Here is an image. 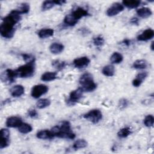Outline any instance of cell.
I'll return each instance as SVG.
<instances>
[{"label":"cell","instance_id":"cell-1","mask_svg":"<svg viewBox=\"0 0 154 154\" xmlns=\"http://www.w3.org/2000/svg\"><path fill=\"white\" fill-rule=\"evenodd\" d=\"M21 14L17 10H14L3 19L0 26V32L2 37L10 38L13 36L15 32L14 26L20 20Z\"/></svg>","mask_w":154,"mask_h":154},{"label":"cell","instance_id":"cell-2","mask_svg":"<svg viewBox=\"0 0 154 154\" xmlns=\"http://www.w3.org/2000/svg\"><path fill=\"white\" fill-rule=\"evenodd\" d=\"M51 131L54 137L67 139H73L75 138V134L72 132L70 124L67 121L63 122L60 126H54Z\"/></svg>","mask_w":154,"mask_h":154},{"label":"cell","instance_id":"cell-3","mask_svg":"<svg viewBox=\"0 0 154 154\" xmlns=\"http://www.w3.org/2000/svg\"><path fill=\"white\" fill-rule=\"evenodd\" d=\"M80 88L84 92H90L94 90L97 87L93 80V76L90 73H84L79 80Z\"/></svg>","mask_w":154,"mask_h":154},{"label":"cell","instance_id":"cell-4","mask_svg":"<svg viewBox=\"0 0 154 154\" xmlns=\"http://www.w3.org/2000/svg\"><path fill=\"white\" fill-rule=\"evenodd\" d=\"M34 61H32L20 66L18 69L15 70V71L17 77L28 78L33 75L34 73Z\"/></svg>","mask_w":154,"mask_h":154},{"label":"cell","instance_id":"cell-5","mask_svg":"<svg viewBox=\"0 0 154 154\" xmlns=\"http://www.w3.org/2000/svg\"><path fill=\"white\" fill-rule=\"evenodd\" d=\"M83 117L85 119L95 124L98 123L102 119V114L99 109H94L85 114Z\"/></svg>","mask_w":154,"mask_h":154},{"label":"cell","instance_id":"cell-6","mask_svg":"<svg viewBox=\"0 0 154 154\" xmlns=\"http://www.w3.org/2000/svg\"><path fill=\"white\" fill-rule=\"evenodd\" d=\"M48 87L44 84H38L33 86L31 90V96L35 99L40 97L43 94L46 93L48 91Z\"/></svg>","mask_w":154,"mask_h":154},{"label":"cell","instance_id":"cell-7","mask_svg":"<svg viewBox=\"0 0 154 154\" xmlns=\"http://www.w3.org/2000/svg\"><path fill=\"white\" fill-rule=\"evenodd\" d=\"M124 9L123 4L119 2H115L112 4L106 10V15L108 16H114L122 12Z\"/></svg>","mask_w":154,"mask_h":154},{"label":"cell","instance_id":"cell-8","mask_svg":"<svg viewBox=\"0 0 154 154\" xmlns=\"http://www.w3.org/2000/svg\"><path fill=\"white\" fill-rule=\"evenodd\" d=\"M17 77V76L16 71L11 69H7L5 72H4V73L1 75L2 80L8 84L13 82Z\"/></svg>","mask_w":154,"mask_h":154},{"label":"cell","instance_id":"cell-9","mask_svg":"<svg viewBox=\"0 0 154 154\" xmlns=\"http://www.w3.org/2000/svg\"><path fill=\"white\" fill-rule=\"evenodd\" d=\"M83 93V90L80 87L71 91L69 95V99L68 100L69 102L73 104L78 102L82 97Z\"/></svg>","mask_w":154,"mask_h":154},{"label":"cell","instance_id":"cell-10","mask_svg":"<svg viewBox=\"0 0 154 154\" xmlns=\"http://www.w3.org/2000/svg\"><path fill=\"white\" fill-rule=\"evenodd\" d=\"M90 60L87 57H82L76 58L73 60V65L75 67L78 69L85 68L90 64Z\"/></svg>","mask_w":154,"mask_h":154},{"label":"cell","instance_id":"cell-11","mask_svg":"<svg viewBox=\"0 0 154 154\" xmlns=\"http://www.w3.org/2000/svg\"><path fill=\"white\" fill-rule=\"evenodd\" d=\"M22 120L20 117L17 116H11L7 119L6 125L9 128H19L22 124Z\"/></svg>","mask_w":154,"mask_h":154},{"label":"cell","instance_id":"cell-12","mask_svg":"<svg viewBox=\"0 0 154 154\" xmlns=\"http://www.w3.org/2000/svg\"><path fill=\"white\" fill-rule=\"evenodd\" d=\"M153 35V30L152 29H147L137 37V40L138 41H147L152 38Z\"/></svg>","mask_w":154,"mask_h":154},{"label":"cell","instance_id":"cell-13","mask_svg":"<svg viewBox=\"0 0 154 154\" xmlns=\"http://www.w3.org/2000/svg\"><path fill=\"white\" fill-rule=\"evenodd\" d=\"M25 88L22 85H16L10 89V93L12 96L18 97L24 93Z\"/></svg>","mask_w":154,"mask_h":154},{"label":"cell","instance_id":"cell-14","mask_svg":"<svg viewBox=\"0 0 154 154\" xmlns=\"http://www.w3.org/2000/svg\"><path fill=\"white\" fill-rule=\"evenodd\" d=\"M72 14H73V16H74V17L77 20H79L81 18L87 16L88 15V11L85 10L84 8H82V7H78L75 10H74Z\"/></svg>","mask_w":154,"mask_h":154},{"label":"cell","instance_id":"cell-15","mask_svg":"<svg viewBox=\"0 0 154 154\" xmlns=\"http://www.w3.org/2000/svg\"><path fill=\"white\" fill-rule=\"evenodd\" d=\"M49 50L54 54H59L64 50V46L57 42H54L49 46Z\"/></svg>","mask_w":154,"mask_h":154},{"label":"cell","instance_id":"cell-16","mask_svg":"<svg viewBox=\"0 0 154 154\" xmlns=\"http://www.w3.org/2000/svg\"><path fill=\"white\" fill-rule=\"evenodd\" d=\"M57 78V73L54 72H46L41 76V80L43 81L49 82L55 80Z\"/></svg>","mask_w":154,"mask_h":154},{"label":"cell","instance_id":"cell-17","mask_svg":"<svg viewBox=\"0 0 154 154\" xmlns=\"http://www.w3.org/2000/svg\"><path fill=\"white\" fill-rule=\"evenodd\" d=\"M54 31L51 28H44L40 29L38 32V35L41 38L50 37L54 35Z\"/></svg>","mask_w":154,"mask_h":154},{"label":"cell","instance_id":"cell-18","mask_svg":"<svg viewBox=\"0 0 154 154\" xmlns=\"http://www.w3.org/2000/svg\"><path fill=\"white\" fill-rule=\"evenodd\" d=\"M137 13L140 17L147 18L152 14V11L147 7H142L137 10Z\"/></svg>","mask_w":154,"mask_h":154},{"label":"cell","instance_id":"cell-19","mask_svg":"<svg viewBox=\"0 0 154 154\" xmlns=\"http://www.w3.org/2000/svg\"><path fill=\"white\" fill-rule=\"evenodd\" d=\"M54 137V136L51 132V131L48 130H42L39 131L37 134V137L39 139H42V140L51 139Z\"/></svg>","mask_w":154,"mask_h":154},{"label":"cell","instance_id":"cell-20","mask_svg":"<svg viewBox=\"0 0 154 154\" xmlns=\"http://www.w3.org/2000/svg\"><path fill=\"white\" fill-rule=\"evenodd\" d=\"M102 73L106 76H112L115 73V69L112 65H106L102 70Z\"/></svg>","mask_w":154,"mask_h":154},{"label":"cell","instance_id":"cell-21","mask_svg":"<svg viewBox=\"0 0 154 154\" xmlns=\"http://www.w3.org/2000/svg\"><path fill=\"white\" fill-rule=\"evenodd\" d=\"M123 5H125L128 8H135L138 7L140 4V1L137 0H130V1H123L122 2Z\"/></svg>","mask_w":154,"mask_h":154},{"label":"cell","instance_id":"cell-22","mask_svg":"<svg viewBox=\"0 0 154 154\" xmlns=\"http://www.w3.org/2000/svg\"><path fill=\"white\" fill-rule=\"evenodd\" d=\"M78 20H77L72 13L67 14L64 19V23L69 26H74Z\"/></svg>","mask_w":154,"mask_h":154},{"label":"cell","instance_id":"cell-23","mask_svg":"<svg viewBox=\"0 0 154 154\" xmlns=\"http://www.w3.org/2000/svg\"><path fill=\"white\" fill-rule=\"evenodd\" d=\"M123 57L122 55L117 52H114L110 58V60L113 64L120 63L123 61Z\"/></svg>","mask_w":154,"mask_h":154},{"label":"cell","instance_id":"cell-24","mask_svg":"<svg viewBox=\"0 0 154 154\" xmlns=\"http://www.w3.org/2000/svg\"><path fill=\"white\" fill-rule=\"evenodd\" d=\"M147 66V63L144 60H137L133 63V67L137 69H143Z\"/></svg>","mask_w":154,"mask_h":154},{"label":"cell","instance_id":"cell-25","mask_svg":"<svg viewBox=\"0 0 154 154\" xmlns=\"http://www.w3.org/2000/svg\"><path fill=\"white\" fill-rule=\"evenodd\" d=\"M51 104V100L48 99H40L37 103L36 106L38 109H43L49 106Z\"/></svg>","mask_w":154,"mask_h":154},{"label":"cell","instance_id":"cell-26","mask_svg":"<svg viewBox=\"0 0 154 154\" xmlns=\"http://www.w3.org/2000/svg\"><path fill=\"white\" fill-rule=\"evenodd\" d=\"M87 146V142L84 139L77 140L73 145V148L75 149H83Z\"/></svg>","mask_w":154,"mask_h":154},{"label":"cell","instance_id":"cell-27","mask_svg":"<svg viewBox=\"0 0 154 154\" xmlns=\"http://www.w3.org/2000/svg\"><path fill=\"white\" fill-rule=\"evenodd\" d=\"M32 130V126L26 123H22V124L19 127V131L22 134H28L31 132Z\"/></svg>","mask_w":154,"mask_h":154},{"label":"cell","instance_id":"cell-28","mask_svg":"<svg viewBox=\"0 0 154 154\" xmlns=\"http://www.w3.org/2000/svg\"><path fill=\"white\" fill-rule=\"evenodd\" d=\"M55 5H56L55 1H45L42 4V9L43 11L48 10L52 8Z\"/></svg>","mask_w":154,"mask_h":154},{"label":"cell","instance_id":"cell-29","mask_svg":"<svg viewBox=\"0 0 154 154\" xmlns=\"http://www.w3.org/2000/svg\"><path fill=\"white\" fill-rule=\"evenodd\" d=\"M131 133V131L129 128H123L118 132L117 135L120 138H125L129 136Z\"/></svg>","mask_w":154,"mask_h":154},{"label":"cell","instance_id":"cell-30","mask_svg":"<svg viewBox=\"0 0 154 154\" xmlns=\"http://www.w3.org/2000/svg\"><path fill=\"white\" fill-rule=\"evenodd\" d=\"M154 118L152 115H147L144 120V124L147 127H152L153 125Z\"/></svg>","mask_w":154,"mask_h":154},{"label":"cell","instance_id":"cell-31","mask_svg":"<svg viewBox=\"0 0 154 154\" xmlns=\"http://www.w3.org/2000/svg\"><path fill=\"white\" fill-rule=\"evenodd\" d=\"M17 10L21 13V14H25L28 13L29 11V5L28 4L26 3H23L20 6L19 8L17 9Z\"/></svg>","mask_w":154,"mask_h":154},{"label":"cell","instance_id":"cell-32","mask_svg":"<svg viewBox=\"0 0 154 154\" xmlns=\"http://www.w3.org/2000/svg\"><path fill=\"white\" fill-rule=\"evenodd\" d=\"M52 66L58 70H61L65 67L66 63L64 61H61L60 60H55L52 62Z\"/></svg>","mask_w":154,"mask_h":154},{"label":"cell","instance_id":"cell-33","mask_svg":"<svg viewBox=\"0 0 154 154\" xmlns=\"http://www.w3.org/2000/svg\"><path fill=\"white\" fill-rule=\"evenodd\" d=\"M93 43L96 46H101L104 43V39L102 36H97L93 38Z\"/></svg>","mask_w":154,"mask_h":154},{"label":"cell","instance_id":"cell-34","mask_svg":"<svg viewBox=\"0 0 154 154\" xmlns=\"http://www.w3.org/2000/svg\"><path fill=\"white\" fill-rule=\"evenodd\" d=\"M1 138L9 140L10 138V131L8 129L2 128L1 130Z\"/></svg>","mask_w":154,"mask_h":154},{"label":"cell","instance_id":"cell-35","mask_svg":"<svg viewBox=\"0 0 154 154\" xmlns=\"http://www.w3.org/2000/svg\"><path fill=\"white\" fill-rule=\"evenodd\" d=\"M9 145V140L1 138V141H0V149H4L5 147H7Z\"/></svg>","mask_w":154,"mask_h":154},{"label":"cell","instance_id":"cell-36","mask_svg":"<svg viewBox=\"0 0 154 154\" xmlns=\"http://www.w3.org/2000/svg\"><path fill=\"white\" fill-rule=\"evenodd\" d=\"M147 76V72H141L138 73L137 76L135 78H137L138 79L140 80L141 82H143V81L146 78V77Z\"/></svg>","mask_w":154,"mask_h":154},{"label":"cell","instance_id":"cell-37","mask_svg":"<svg viewBox=\"0 0 154 154\" xmlns=\"http://www.w3.org/2000/svg\"><path fill=\"white\" fill-rule=\"evenodd\" d=\"M128 105V101L125 99H122L120 100L119 103V106L121 109L126 108Z\"/></svg>","mask_w":154,"mask_h":154},{"label":"cell","instance_id":"cell-38","mask_svg":"<svg viewBox=\"0 0 154 154\" xmlns=\"http://www.w3.org/2000/svg\"><path fill=\"white\" fill-rule=\"evenodd\" d=\"M28 115L31 118H35L38 116V114L35 109H30L28 111Z\"/></svg>","mask_w":154,"mask_h":154},{"label":"cell","instance_id":"cell-39","mask_svg":"<svg viewBox=\"0 0 154 154\" xmlns=\"http://www.w3.org/2000/svg\"><path fill=\"white\" fill-rule=\"evenodd\" d=\"M143 82H141L140 80L138 79L137 78H135L133 81H132V85L134 86V87H139L141 84H142Z\"/></svg>","mask_w":154,"mask_h":154},{"label":"cell","instance_id":"cell-40","mask_svg":"<svg viewBox=\"0 0 154 154\" xmlns=\"http://www.w3.org/2000/svg\"><path fill=\"white\" fill-rule=\"evenodd\" d=\"M153 42H152V45H151V49H152V50H153Z\"/></svg>","mask_w":154,"mask_h":154}]
</instances>
